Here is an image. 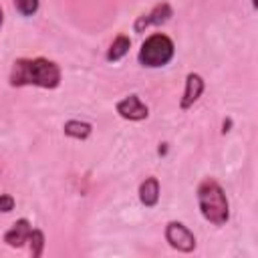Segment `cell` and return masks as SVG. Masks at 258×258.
<instances>
[{
    "label": "cell",
    "instance_id": "obj_7",
    "mask_svg": "<svg viewBox=\"0 0 258 258\" xmlns=\"http://www.w3.org/2000/svg\"><path fill=\"white\" fill-rule=\"evenodd\" d=\"M206 91V81L200 73H187L185 75V85H183V93H181V99H179V109L181 111H187L191 109L200 97L204 95Z\"/></svg>",
    "mask_w": 258,
    "mask_h": 258
},
{
    "label": "cell",
    "instance_id": "obj_9",
    "mask_svg": "<svg viewBox=\"0 0 258 258\" xmlns=\"http://www.w3.org/2000/svg\"><path fill=\"white\" fill-rule=\"evenodd\" d=\"M159 194H161V185H159V179L157 177L149 175V177H145L139 183L137 196H139V202L145 208H155L159 204Z\"/></svg>",
    "mask_w": 258,
    "mask_h": 258
},
{
    "label": "cell",
    "instance_id": "obj_4",
    "mask_svg": "<svg viewBox=\"0 0 258 258\" xmlns=\"http://www.w3.org/2000/svg\"><path fill=\"white\" fill-rule=\"evenodd\" d=\"M163 236H165V242L181 252V254H189L196 250L198 246V240H196V234L183 224V222H177V220H171L165 224V230H163Z\"/></svg>",
    "mask_w": 258,
    "mask_h": 258
},
{
    "label": "cell",
    "instance_id": "obj_5",
    "mask_svg": "<svg viewBox=\"0 0 258 258\" xmlns=\"http://www.w3.org/2000/svg\"><path fill=\"white\" fill-rule=\"evenodd\" d=\"M115 111L125 121H145L149 117V107L141 101L137 93H129L121 101L115 103Z\"/></svg>",
    "mask_w": 258,
    "mask_h": 258
},
{
    "label": "cell",
    "instance_id": "obj_15",
    "mask_svg": "<svg viewBox=\"0 0 258 258\" xmlns=\"http://www.w3.org/2000/svg\"><path fill=\"white\" fill-rule=\"evenodd\" d=\"M232 125H234L232 117H224V119H222V133H224V135L230 133V131H232Z\"/></svg>",
    "mask_w": 258,
    "mask_h": 258
},
{
    "label": "cell",
    "instance_id": "obj_16",
    "mask_svg": "<svg viewBox=\"0 0 258 258\" xmlns=\"http://www.w3.org/2000/svg\"><path fill=\"white\" fill-rule=\"evenodd\" d=\"M167 151H169V143H167V141H161V143L157 145V155H159V157H165Z\"/></svg>",
    "mask_w": 258,
    "mask_h": 258
},
{
    "label": "cell",
    "instance_id": "obj_14",
    "mask_svg": "<svg viewBox=\"0 0 258 258\" xmlns=\"http://www.w3.org/2000/svg\"><path fill=\"white\" fill-rule=\"evenodd\" d=\"M16 202L10 194H0V214H10L14 210Z\"/></svg>",
    "mask_w": 258,
    "mask_h": 258
},
{
    "label": "cell",
    "instance_id": "obj_2",
    "mask_svg": "<svg viewBox=\"0 0 258 258\" xmlns=\"http://www.w3.org/2000/svg\"><path fill=\"white\" fill-rule=\"evenodd\" d=\"M196 200H198L200 214L206 222H210L214 226H226L228 224L230 200H228L224 187L220 185V181H216L214 177H204L198 183Z\"/></svg>",
    "mask_w": 258,
    "mask_h": 258
},
{
    "label": "cell",
    "instance_id": "obj_12",
    "mask_svg": "<svg viewBox=\"0 0 258 258\" xmlns=\"http://www.w3.org/2000/svg\"><path fill=\"white\" fill-rule=\"evenodd\" d=\"M28 250H30V256L32 258H40L42 252H44V246H46V238H44V232L40 228H32L30 234H28Z\"/></svg>",
    "mask_w": 258,
    "mask_h": 258
},
{
    "label": "cell",
    "instance_id": "obj_8",
    "mask_svg": "<svg viewBox=\"0 0 258 258\" xmlns=\"http://www.w3.org/2000/svg\"><path fill=\"white\" fill-rule=\"evenodd\" d=\"M30 230H32L30 220H28V218H18V220L12 222V226L4 232L2 240H4L6 246H10V248H22V246H26V242H28Z\"/></svg>",
    "mask_w": 258,
    "mask_h": 258
},
{
    "label": "cell",
    "instance_id": "obj_17",
    "mask_svg": "<svg viewBox=\"0 0 258 258\" xmlns=\"http://www.w3.org/2000/svg\"><path fill=\"white\" fill-rule=\"evenodd\" d=\"M4 26V8H2V4H0V28Z\"/></svg>",
    "mask_w": 258,
    "mask_h": 258
},
{
    "label": "cell",
    "instance_id": "obj_10",
    "mask_svg": "<svg viewBox=\"0 0 258 258\" xmlns=\"http://www.w3.org/2000/svg\"><path fill=\"white\" fill-rule=\"evenodd\" d=\"M62 133L71 139H77V141H85L91 137L93 133V125L89 121H81V119H69L64 121L62 125Z\"/></svg>",
    "mask_w": 258,
    "mask_h": 258
},
{
    "label": "cell",
    "instance_id": "obj_13",
    "mask_svg": "<svg viewBox=\"0 0 258 258\" xmlns=\"http://www.w3.org/2000/svg\"><path fill=\"white\" fill-rule=\"evenodd\" d=\"M12 4H14V10L24 18L34 16L40 8V0H12Z\"/></svg>",
    "mask_w": 258,
    "mask_h": 258
},
{
    "label": "cell",
    "instance_id": "obj_1",
    "mask_svg": "<svg viewBox=\"0 0 258 258\" xmlns=\"http://www.w3.org/2000/svg\"><path fill=\"white\" fill-rule=\"evenodd\" d=\"M62 73L60 67L44 56L34 58H16L12 62L8 85L10 87H38V89H56L60 87Z\"/></svg>",
    "mask_w": 258,
    "mask_h": 258
},
{
    "label": "cell",
    "instance_id": "obj_18",
    "mask_svg": "<svg viewBox=\"0 0 258 258\" xmlns=\"http://www.w3.org/2000/svg\"><path fill=\"white\" fill-rule=\"evenodd\" d=\"M252 8H254V10H256V0H252Z\"/></svg>",
    "mask_w": 258,
    "mask_h": 258
},
{
    "label": "cell",
    "instance_id": "obj_6",
    "mask_svg": "<svg viewBox=\"0 0 258 258\" xmlns=\"http://www.w3.org/2000/svg\"><path fill=\"white\" fill-rule=\"evenodd\" d=\"M171 16H173L171 4H169V2H159V4H155L147 14L137 16V20L133 22V30L141 34V32H145L149 26H161V24L169 22Z\"/></svg>",
    "mask_w": 258,
    "mask_h": 258
},
{
    "label": "cell",
    "instance_id": "obj_3",
    "mask_svg": "<svg viewBox=\"0 0 258 258\" xmlns=\"http://www.w3.org/2000/svg\"><path fill=\"white\" fill-rule=\"evenodd\" d=\"M175 56V44L173 40L163 32L149 34L137 52V60L145 69H163L167 67Z\"/></svg>",
    "mask_w": 258,
    "mask_h": 258
},
{
    "label": "cell",
    "instance_id": "obj_11",
    "mask_svg": "<svg viewBox=\"0 0 258 258\" xmlns=\"http://www.w3.org/2000/svg\"><path fill=\"white\" fill-rule=\"evenodd\" d=\"M129 48H131V38L127 34H117L105 52L107 62H119L123 56H127Z\"/></svg>",
    "mask_w": 258,
    "mask_h": 258
}]
</instances>
